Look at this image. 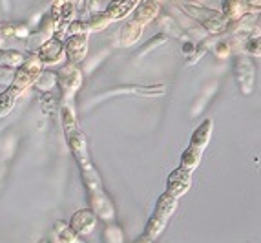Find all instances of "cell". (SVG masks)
<instances>
[{
    "label": "cell",
    "instance_id": "cell-16",
    "mask_svg": "<svg viewBox=\"0 0 261 243\" xmlns=\"http://www.w3.org/2000/svg\"><path fill=\"white\" fill-rule=\"evenodd\" d=\"M81 178H83L84 187H86V190L90 192V194H100V192H105L102 181H100V178H99V172H97L93 165L81 170Z\"/></svg>",
    "mask_w": 261,
    "mask_h": 243
},
{
    "label": "cell",
    "instance_id": "cell-13",
    "mask_svg": "<svg viewBox=\"0 0 261 243\" xmlns=\"http://www.w3.org/2000/svg\"><path fill=\"white\" fill-rule=\"evenodd\" d=\"M212 128H214L212 119H205V121L194 130V134H192L190 147L197 148L201 152H205V148L208 147V143H210V137H212Z\"/></svg>",
    "mask_w": 261,
    "mask_h": 243
},
{
    "label": "cell",
    "instance_id": "cell-3",
    "mask_svg": "<svg viewBox=\"0 0 261 243\" xmlns=\"http://www.w3.org/2000/svg\"><path fill=\"white\" fill-rule=\"evenodd\" d=\"M57 83L61 86L62 95H64L66 99H71V97L81 90V86H83V71H81L79 64L66 62V64L57 71Z\"/></svg>",
    "mask_w": 261,
    "mask_h": 243
},
{
    "label": "cell",
    "instance_id": "cell-4",
    "mask_svg": "<svg viewBox=\"0 0 261 243\" xmlns=\"http://www.w3.org/2000/svg\"><path fill=\"white\" fill-rule=\"evenodd\" d=\"M234 74H236V83L240 86V90L245 95L252 93L254 83H256V68H254L252 61L248 57H236L234 61Z\"/></svg>",
    "mask_w": 261,
    "mask_h": 243
},
{
    "label": "cell",
    "instance_id": "cell-20",
    "mask_svg": "<svg viewBox=\"0 0 261 243\" xmlns=\"http://www.w3.org/2000/svg\"><path fill=\"white\" fill-rule=\"evenodd\" d=\"M53 230H55L57 241L59 243H73L75 239L79 238V236L73 232V229L64 222H57L55 225H53Z\"/></svg>",
    "mask_w": 261,
    "mask_h": 243
},
{
    "label": "cell",
    "instance_id": "cell-30",
    "mask_svg": "<svg viewBox=\"0 0 261 243\" xmlns=\"http://www.w3.org/2000/svg\"><path fill=\"white\" fill-rule=\"evenodd\" d=\"M216 53H218V57H226L228 53H230V46H228V42H221L216 46Z\"/></svg>",
    "mask_w": 261,
    "mask_h": 243
},
{
    "label": "cell",
    "instance_id": "cell-17",
    "mask_svg": "<svg viewBox=\"0 0 261 243\" xmlns=\"http://www.w3.org/2000/svg\"><path fill=\"white\" fill-rule=\"evenodd\" d=\"M201 157H203L201 150H197V148H194V147H188L187 150L181 154V165H179V168L187 170V172H194V170L199 166Z\"/></svg>",
    "mask_w": 261,
    "mask_h": 243
},
{
    "label": "cell",
    "instance_id": "cell-1",
    "mask_svg": "<svg viewBox=\"0 0 261 243\" xmlns=\"http://www.w3.org/2000/svg\"><path fill=\"white\" fill-rule=\"evenodd\" d=\"M42 69H44V66L40 64L39 59L31 53L30 57L24 59V62H22L18 68H15L13 79H11V83L8 84V90L13 91L17 97H20L28 88H31L35 84L37 77L40 75Z\"/></svg>",
    "mask_w": 261,
    "mask_h": 243
},
{
    "label": "cell",
    "instance_id": "cell-23",
    "mask_svg": "<svg viewBox=\"0 0 261 243\" xmlns=\"http://www.w3.org/2000/svg\"><path fill=\"white\" fill-rule=\"evenodd\" d=\"M84 22H86L88 31H102L105 28H108L110 24H112V20H110V17L105 13V11H102V13L93 15L90 20H84Z\"/></svg>",
    "mask_w": 261,
    "mask_h": 243
},
{
    "label": "cell",
    "instance_id": "cell-15",
    "mask_svg": "<svg viewBox=\"0 0 261 243\" xmlns=\"http://www.w3.org/2000/svg\"><path fill=\"white\" fill-rule=\"evenodd\" d=\"M248 4L245 2V0H225L223 2V17L226 18V22L228 20H238V18H241L243 15H247L248 11Z\"/></svg>",
    "mask_w": 261,
    "mask_h": 243
},
{
    "label": "cell",
    "instance_id": "cell-21",
    "mask_svg": "<svg viewBox=\"0 0 261 243\" xmlns=\"http://www.w3.org/2000/svg\"><path fill=\"white\" fill-rule=\"evenodd\" d=\"M18 97L15 95L13 91H9L8 88H6L2 93H0V119L6 117L11 110L15 108V103H17Z\"/></svg>",
    "mask_w": 261,
    "mask_h": 243
},
{
    "label": "cell",
    "instance_id": "cell-5",
    "mask_svg": "<svg viewBox=\"0 0 261 243\" xmlns=\"http://www.w3.org/2000/svg\"><path fill=\"white\" fill-rule=\"evenodd\" d=\"M33 55L37 57L40 61L42 66H53V64H59V62L64 59V42H62L59 37H51L48 39L46 42L37 50Z\"/></svg>",
    "mask_w": 261,
    "mask_h": 243
},
{
    "label": "cell",
    "instance_id": "cell-10",
    "mask_svg": "<svg viewBox=\"0 0 261 243\" xmlns=\"http://www.w3.org/2000/svg\"><path fill=\"white\" fill-rule=\"evenodd\" d=\"M95 225H97V216L90 208H84V210L75 212L70 222V227L73 229V232L77 236H86L90 232H93Z\"/></svg>",
    "mask_w": 261,
    "mask_h": 243
},
{
    "label": "cell",
    "instance_id": "cell-8",
    "mask_svg": "<svg viewBox=\"0 0 261 243\" xmlns=\"http://www.w3.org/2000/svg\"><path fill=\"white\" fill-rule=\"evenodd\" d=\"M88 53V35H68L64 40V55L68 62L81 64Z\"/></svg>",
    "mask_w": 261,
    "mask_h": 243
},
{
    "label": "cell",
    "instance_id": "cell-6",
    "mask_svg": "<svg viewBox=\"0 0 261 243\" xmlns=\"http://www.w3.org/2000/svg\"><path fill=\"white\" fill-rule=\"evenodd\" d=\"M66 141H68V147H70L71 154H73L75 163L79 165V170L92 166V161H90V152H88L86 137H84V134L81 132V128L66 135Z\"/></svg>",
    "mask_w": 261,
    "mask_h": 243
},
{
    "label": "cell",
    "instance_id": "cell-32",
    "mask_svg": "<svg viewBox=\"0 0 261 243\" xmlns=\"http://www.w3.org/2000/svg\"><path fill=\"white\" fill-rule=\"evenodd\" d=\"M73 243H84V241H81V239H79V238H77V239H75V241H73Z\"/></svg>",
    "mask_w": 261,
    "mask_h": 243
},
{
    "label": "cell",
    "instance_id": "cell-9",
    "mask_svg": "<svg viewBox=\"0 0 261 243\" xmlns=\"http://www.w3.org/2000/svg\"><path fill=\"white\" fill-rule=\"evenodd\" d=\"M192 185V172H187L183 168H175L174 172L168 176V181H166V192L174 198H181L190 190Z\"/></svg>",
    "mask_w": 261,
    "mask_h": 243
},
{
    "label": "cell",
    "instance_id": "cell-14",
    "mask_svg": "<svg viewBox=\"0 0 261 243\" xmlns=\"http://www.w3.org/2000/svg\"><path fill=\"white\" fill-rule=\"evenodd\" d=\"M175 208H177V198H174V196H170L168 192H165V194H161L159 200H157L155 208H153V216L168 222L170 217H172V214L175 212Z\"/></svg>",
    "mask_w": 261,
    "mask_h": 243
},
{
    "label": "cell",
    "instance_id": "cell-25",
    "mask_svg": "<svg viewBox=\"0 0 261 243\" xmlns=\"http://www.w3.org/2000/svg\"><path fill=\"white\" fill-rule=\"evenodd\" d=\"M105 241L106 243H124L121 227H117V225L106 227V230H105Z\"/></svg>",
    "mask_w": 261,
    "mask_h": 243
},
{
    "label": "cell",
    "instance_id": "cell-18",
    "mask_svg": "<svg viewBox=\"0 0 261 243\" xmlns=\"http://www.w3.org/2000/svg\"><path fill=\"white\" fill-rule=\"evenodd\" d=\"M166 223H168V222H165V220H161V217H155L152 214V216H150V220H148V223H146V229H144L143 236L153 241V239H157L159 236H161V232L165 230Z\"/></svg>",
    "mask_w": 261,
    "mask_h": 243
},
{
    "label": "cell",
    "instance_id": "cell-2",
    "mask_svg": "<svg viewBox=\"0 0 261 243\" xmlns=\"http://www.w3.org/2000/svg\"><path fill=\"white\" fill-rule=\"evenodd\" d=\"M183 9L190 15L194 20H197L201 26L205 28L208 33L218 35L221 31H225L226 26V18L223 17L221 11H216V9L205 8V6L194 4V2H187L183 4Z\"/></svg>",
    "mask_w": 261,
    "mask_h": 243
},
{
    "label": "cell",
    "instance_id": "cell-11",
    "mask_svg": "<svg viewBox=\"0 0 261 243\" xmlns=\"http://www.w3.org/2000/svg\"><path fill=\"white\" fill-rule=\"evenodd\" d=\"M90 205H92V212L97 217L105 220V222H113L115 217V210L112 207V201L106 198L105 192L100 194H90Z\"/></svg>",
    "mask_w": 261,
    "mask_h": 243
},
{
    "label": "cell",
    "instance_id": "cell-12",
    "mask_svg": "<svg viewBox=\"0 0 261 243\" xmlns=\"http://www.w3.org/2000/svg\"><path fill=\"white\" fill-rule=\"evenodd\" d=\"M141 0H112L108 8L105 9V13L110 17V20H122L135 9V6L139 4Z\"/></svg>",
    "mask_w": 261,
    "mask_h": 243
},
{
    "label": "cell",
    "instance_id": "cell-19",
    "mask_svg": "<svg viewBox=\"0 0 261 243\" xmlns=\"http://www.w3.org/2000/svg\"><path fill=\"white\" fill-rule=\"evenodd\" d=\"M61 119H62V128H64V134H71V132L79 130V123H77V115H75V110L71 106H62L61 112Z\"/></svg>",
    "mask_w": 261,
    "mask_h": 243
},
{
    "label": "cell",
    "instance_id": "cell-28",
    "mask_svg": "<svg viewBox=\"0 0 261 243\" xmlns=\"http://www.w3.org/2000/svg\"><path fill=\"white\" fill-rule=\"evenodd\" d=\"M247 52L252 53V55L259 57L261 50H259V33H256V37H250L247 42Z\"/></svg>",
    "mask_w": 261,
    "mask_h": 243
},
{
    "label": "cell",
    "instance_id": "cell-7",
    "mask_svg": "<svg viewBox=\"0 0 261 243\" xmlns=\"http://www.w3.org/2000/svg\"><path fill=\"white\" fill-rule=\"evenodd\" d=\"M159 9L161 8H159L157 0H141L139 4L135 6L134 11H132V17L128 18V22L144 30V26H148L150 22L159 17Z\"/></svg>",
    "mask_w": 261,
    "mask_h": 243
},
{
    "label": "cell",
    "instance_id": "cell-26",
    "mask_svg": "<svg viewBox=\"0 0 261 243\" xmlns=\"http://www.w3.org/2000/svg\"><path fill=\"white\" fill-rule=\"evenodd\" d=\"M166 40H168V35H166V33H157L155 37H153V39H150L148 42L144 44L143 48L139 50V53H137V55H146V53H148L150 50L157 48V46H159V44L166 42Z\"/></svg>",
    "mask_w": 261,
    "mask_h": 243
},
{
    "label": "cell",
    "instance_id": "cell-22",
    "mask_svg": "<svg viewBox=\"0 0 261 243\" xmlns=\"http://www.w3.org/2000/svg\"><path fill=\"white\" fill-rule=\"evenodd\" d=\"M0 59H2V61L6 62V66H9V68H18V66L24 62L26 55L17 52V50H0Z\"/></svg>",
    "mask_w": 261,
    "mask_h": 243
},
{
    "label": "cell",
    "instance_id": "cell-29",
    "mask_svg": "<svg viewBox=\"0 0 261 243\" xmlns=\"http://www.w3.org/2000/svg\"><path fill=\"white\" fill-rule=\"evenodd\" d=\"M15 68H9V66H0V84H9L11 79H13Z\"/></svg>",
    "mask_w": 261,
    "mask_h": 243
},
{
    "label": "cell",
    "instance_id": "cell-27",
    "mask_svg": "<svg viewBox=\"0 0 261 243\" xmlns=\"http://www.w3.org/2000/svg\"><path fill=\"white\" fill-rule=\"evenodd\" d=\"M66 33L68 35H84V33H90L86 28V22L84 20H77V18H73V20L68 24V28H66Z\"/></svg>",
    "mask_w": 261,
    "mask_h": 243
},
{
    "label": "cell",
    "instance_id": "cell-31",
    "mask_svg": "<svg viewBox=\"0 0 261 243\" xmlns=\"http://www.w3.org/2000/svg\"><path fill=\"white\" fill-rule=\"evenodd\" d=\"M135 243H153V241H152V239H148V238H144V236H141V238L137 239Z\"/></svg>",
    "mask_w": 261,
    "mask_h": 243
},
{
    "label": "cell",
    "instance_id": "cell-24",
    "mask_svg": "<svg viewBox=\"0 0 261 243\" xmlns=\"http://www.w3.org/2000/svg\"><path fill=\"white\" fill-rule=\"evenodd\" d=\"M55 83H57V74L48 71V69H42V71H40V75L37 77V81H35V86L39 88L40 91H49Z\"/></svg>",
    "mask_w": 261,
    "mask_h": 243
}]
</instances>
